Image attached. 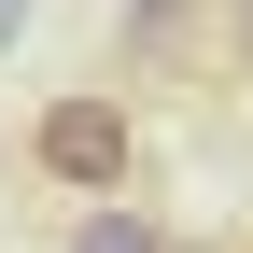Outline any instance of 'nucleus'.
<instances>
[{
  "mask_svg": "<svg viewBox=\"0 0 253 253\" xmlns=\"http://www.w3.org/2000/svg\"><path fill=\"white\" fill-rule=\"evenodd\" d=\"M28 169L42 183H84V197H126V183H141V113L126 99H99V84H84V99H42L28 113Z\"/></svg>",
  "mask_w": 253,
  "mask_h": 253,
  "instance_id": "f257e3e1",
  "label": "nucleus"
},
{
  "mask_svg": "<svg viewBox=\"0 0 253 253\" xmlns=\"http://www.w3.org/2000/svg\"><path fill=\"white\" fill-rule=\"evenodd\" d=\"M56 253H169V225H155L141 197H113V211H84V225L56 239Z\"/></svg>",
  "mask_w": 253,
  "mask_h": 253,
  "instance_id": "f03ea898",
  "label": "nucleus"
},
{
  "mask_svg": "<svg viewBox=\"0 0 253 253\" xmlns=\"http://www.w3.org/2000/svg\"><path fill=\"white\" fill-rule=\"evenodd\" d=\"M211 56H225V71L253 84V0H225V42H211Z\"/></svg>",
  "mask_w": 253,
  "mask_h": 253,
  "instance_id": "7ed1b4c3",
  "label": "nucleus"
},
{
  "mask_svg": "<svg viewBox=\"0 0 253 253\" xmlns=\"http://www.w3.org/2000/svg\"><path fill=\"white\" fill-rule=\"evenodd\" d=\"M14 28H28V0H0V42H14Z\"/></svg>",
  "mask_w": 253,
  "mask_h": 253,
  "instance_id": "20e7f679",
  "label": "nucleus"
}]
</instances>
